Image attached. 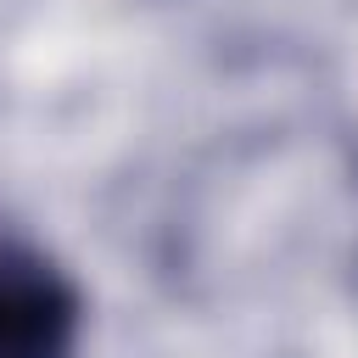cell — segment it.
<instances>
[{
    "label": "cell",
    "instance_id": "cell-1",
    "mask_svg": "<svg viewBox=\"0 0 358 358\" xmlns=\"http://www.w3.org/2000/svg\"><path fill=\"white\" fill-rule=\"evenodd\" d=\"M78 330V285L45 252L0 235V358H73Z\"/></svg>",
    "mask_w": 358,
    "mask_h": 358
}]
</instances>
